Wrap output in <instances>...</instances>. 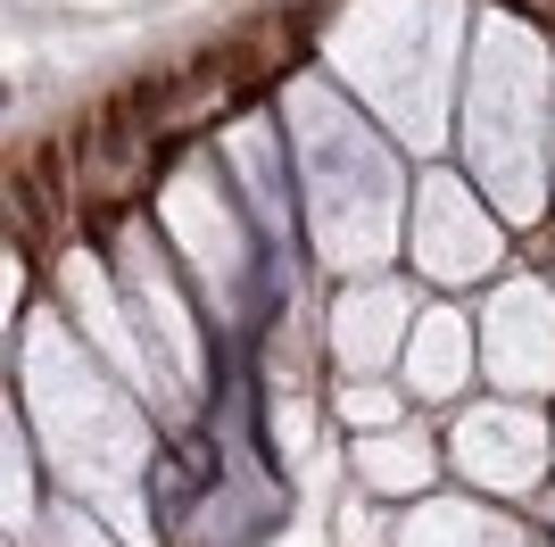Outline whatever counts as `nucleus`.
<instances>
[{
	"label": "nucleus",
	"mask_w": 555,
	"mask_h": 547,
	"mask_svg": "<svg viewBox=\"0 0 555 547\" xmlns=\"http://www.w3.org/2000/svg\"><path fill=\"white\" fill-rule=\"evenodd\" d=\"M175 100H183V84H175V75H150V84H133V116H166Z\"/></svg>",
	"instance_id": "obj_1"
},
{
	"label": "nucleus",
	"mask_w": 555,
	"mask_h": 547,
	"mask_svg": "<svg viewBox=\"0 0 555 547\" xmlns=\"http://www.w3.org/2000/svg\"><path fill=\"white\" fill-rule=\"evenodd\" d=\"M116 216H125L116 200H92V207H83V241H92V250H108V241H116Z\"/></svg>",
	"instance_id": "obj_2"
}]
</instances>
